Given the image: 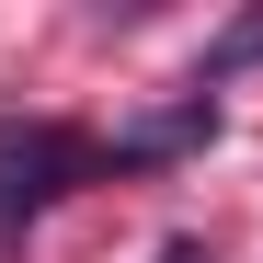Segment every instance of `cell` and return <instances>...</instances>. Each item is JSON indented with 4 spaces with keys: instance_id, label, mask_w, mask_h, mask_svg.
I'll list each match as a JSON object with an SVG mask.
<instances>
[{
    "instance_id": "6da1fadb",
    "label": "cell",
    "mask_w": 263,
    "mask_h": 263,
    "mask_svg": "<svg viewBox=\"0 0 263 263\" xmlns=\"http://www.w3.org/2000/svg\"><path fill=\"white\" fill-rule=\"evenodd\" d=\"M80 172H92V149H80L69 126H0V240L34 229Z\"/></svg>"
},
{
    "instance_id": "7a4b0ae2",
    "label": "cell",
    "mask_w": 263,
    "mask_h": 263,
    "mask_svg": "<svg viewBox=\"0 0 263 263\" xmlns=\"http://www.w3.org/2000/svg\"><path fill=\"white\" fill-rule=\"evenodd\" d=\"M240 58H263V23H229V34H217V69H240Z\"/></svg>"
}]
</instances>
